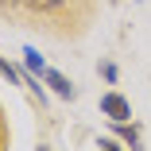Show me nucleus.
<instances>
[{
    "instance_id": "1",
    "label": "nucleus",
    "mask_w": 151,
    "mask_h": 151,
    "mask_svg": "<svg viewBox=\"0 0 151 151\" xmlns=\"http://www.w3.org/2000/svg\"><path fill=\"white\" fill-rule=\"evenodd\" d=\"M101 112H105L109 120H116V124H124V120L132 116V109H128V101L120 97V93H105V97H101Z\"/></svg>"
},
{
    "instance_id": "2",
    "label": "nucleus",
    "mask_w": 151,
    "mask_h": 151,
    "mask_svg": "<svg viewBox=\"0 0 151 151\" xmlns=\"http://www.w3.org/2000/svg\"><path fill=\"white\" fill-rule=\"evenodd\" d=\"M43 78H47V85L54 89V93H58V97H66V101H74V97H78V89H74V85H70V81H66L62 74H58V70H47Z\"/></svg>"
},
{
    "instance_id": "3",
    "label": "nucleus",
    "mask_w": 151,
    "mask_h": 151,
    "mask_svg": "<svg viewBox=\"0 0 151 151\" xmlns=\"http://www.w3.org/2000/svg\"><path fill=\"white\" fill-rule=\"evenodd\" d=\"M23 8H31V12H58L66 4V0H19Z\"/></svg>"
},
{
    "instance_id": "4",
    "label": "nucleus",
    "mask_w": 151,
    "mask_h": 151,
    "mask_svg": "<svg viewBox=\"0 0 151 151\" xmlns=\"http://www.w3.org/2000/svg\"><path fill=\"white\" fill-rule=\"evenodd\" d=\"M23 58H27V70H31V74H47V70H43V58H39V50H35V47H27V50H23Z\"/></svg>"
},
{
    "instance_id": "5",
    "label": "nucleus",
    "mask_w": 151,
    "mask_h": 151,
    "mask_svg": "<svg viewBox=\"0 0 151 151\" xmlns=\"http://www.w3.org/2000/svg\"><path fill=\"white\" fill-rule=\"evenodd\" d=\"M116 132L124 136V143H132V151H143V147H139V132H136V128H128V124H116Z\"/></svg>"
},
{
    "instance_id": "6",
    "label": "nucleus",
    "mask_w": 151,
    "mask_h": 151,
    "mask_svg": "<svg viewBox=\"0 0 151 151\" xmlns=\"http://www.w3.org/2000/svg\"><path fill=\"white\" fill-rule=\"evenodd\" d=\"M0 74H4V78H8L12 85H23V78L16 74V66H8V62H4V58H0Z\"/></svg>"
},
{
    "instance_id": "7",
    "label": "nucleus",
    "mask_w": 151,
    "mask_h": 151,
    "mask_svg": "<svg viewBox=\"0 0 151 151\" xmlns=\"http://www.w3.org/2000/svg\"><path fill=\"white\" fill-rule=\"evenodd\" d=\"M97 147L101 151H120V143H112V139H97Z\"/></svg>"
},
{
    "instance_id": "8",
    "label": "nucleus",
    "mask_w": 151,
    "mask_h": 151,
    "mask_svg": "<svg viewBox=\"0 0 151 151\" xmlns=\"http://www.w3.org/2000/svg\"><path fill=\"white\" fill-rule=\"evenodd\" d=\"M12 4H16V0H0V12H8V8H12Z\"/></svg>"
}]
</instances>
